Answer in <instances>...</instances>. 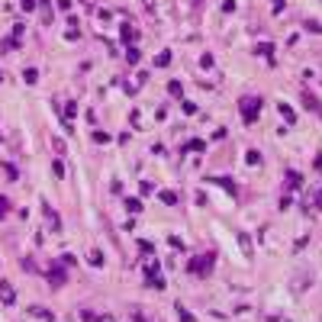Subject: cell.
Here are the masks:
<instances>
[{"instance_id":"obj_8","label":"cell","mask_w":322,"mask_h":322,"mask_svg":"<svg viewBox=\"0 0 322 322\" xmlns=\"http://www.w3.org/2000/svg\"><path fill=\"white\" fill-rule=\"evenodd\" d=\"M78 116V100H68L65 107V116H61V122H65V129H71V119Z\"/></svg>"},{"instance_id":"obj_6","label":"cell","mask_w":322,"mask_h":322,"mask_svg":"<svg viewBox=\"0 0 322 322\" xmlns=\"http://www.w3.org/2000/svg\"><path fill=\"white\" fill-rule=\"evenodd\" d=\"M300 184H303V174H300V171H287V190H284V194L300 190Z\"/></svg>"},{"instance_id":"obj_28","label":"cell","mask_w":322,"mask_h":322,"mask_svg":"<svg viewBox=\"0 0 322 322\" xmlns=\"http://www.w3.org/2000/svg\"><path fill=\"white\" fill-rule=\"evenodd\" d=\"M6 213H10V200H6V197H0V219H3Z\"/></svg>"},{"instance_id":"obj_32","label":"cell","mask_w":322,"mask_h":322,"mask_svg":"<svg viewBox=\"0 0 322 322\" xmlns=\"http://www.w3.org/2000/svg\"><path fill=\"white\" fill-rule=\"evenodd\" d=\"M222 10L225 13H235V0H222Z\"/></svg>"},{"instance_id":"obj_39","label":"cell","mask_w":322,"mask_h":322,"mask_svg":"<svg viewBox=\"0 0 322 322\" xmlns=\"http://www.w3.org/2000/svg\"><path fill=\"white\" fill-rule=\"evenodd\" d=\"M94 322H116V319H113V316H97Z\"/></svg>"},{"instance_id":"obj_34","label":"cell","mask_w":322,"mask_h":322,"mask_svg":"<svg viewBox=\"0 0 322 322\" xmlns=\"http://www.w3.org/2000/svg\"><path fill=\"white\" fill-rule=\"evenodd\" d=\"M290 203H293V197H290V194H284V197H280V210H287Z\"/></svg>"},{"instance_id":"obj_27","label":"cell","mask_w":322,"mask_h":322,"mask_svg":"<svg viewBox=\"0 0 322 322\" xmlns=\"http://www.w3.org/2000/svg\"><path fill=\"white\" fill-rule=\"evenodd\" d=\"M52 171L55 177H65V161H52Z\"/></svg>"},{"instance_id":"obj_4","label":"cell","mask_w":322,"mask_h":322,"mask_svg":"<svg viewBox=\"0 0 322 322\" xmlns=\"http://www.w3.org/2000/svg\"><path fill=\"white\" fill-rule=\"evenodd\" d=\"M45 274H49V280H52L55 287H61V284L68 280V274H65V268H61V264H52V268L45 271Z\"/></svg>"},{"instance_id":"obj_10","label":"cell","mask_w":322,"mask_h":322,"mask_svg":"<svg viewBox=\"0 0 322 322\" xmlns=\"http://www.w3.org/2000/svg\"><path fill=\"white\" fill-rule=\"evenodd\" d=\"M277 113L284 116V122H287V126H293V122H297V113H293V109L287 107V104H277Z\"/></svg>"},{"instance_id":"obj_19","label":"cell","mask_w":322,"mask_h":322,"mask_svg":"<svg viewBox=\"0 0 322 322\" xmlns=\"http://www.w3.org/2000/svg\"><path fill=\"white\" fill-rule=\"evenodd\" d=\"M174 310H177V316H181V322H197L194 316H190V310H187V306H181V303H177Z\"/></svg>"},{"instance_id":"obj_15","label":"cell","mask_w":322,"mask_h":322,"mask_svg":"<svg viewBox=\"0 0 322 322\" xmlns=\"http://www.w3.org/2000/svg\"><path fill=\"white\" fill-rule=\"evenodd\" d=\"M29 316H39V319H45V322H55V316L49 310H42V306H29Z\"/></svg>"},{"instance_id":"obj_7","label":"cell","mask_w":322,"mask_h":322,"mask_svg":"<svg viewBox=\"0 0 322 322\" xmlns=\"http://www.w3.org/2000/svg\"><path fill=\"white\" fill-rule=\"evenodd\" d=\"M0 300H3L6 306H13V303H16V293H13V287L6 284V280H0Z\"/></svg>"},{"instance_id":"obj_21","label":"cell","mask_w":322,"mask_h":322,"mask_svg":"<svg viewBox=\"0 0 322 322\" xmlns=\"http://www.w3.org/2000/svg\"><path fill=\"white\" fill-rule=\"evenodd\" d=\"M23 81H26V84H36V81H39V71H36V68H26V71H23Z\"/></svg>"},{"instance_id":"obj_23","label":"cell","mask_w":322,"mask_h":322,"mask_svg":"<svg viewBox=\"0 0 322 322\" xmlns=\"http://www.w3.org/2000/svg\"><path fill=\"white\" fill-rule=\"evenodd\" d=\"M139 251H142V255H145V258H152V255H155V245L142 238V242H139Z\"/></svg>"},{"instance_id":"obj_29","label":"cell","mask_w":322,"mask_h":322,"mask_svg":"<svg viewBox=\"0 0 322 322\" xmlns=\"http://www.w3.org/2000/svg\"><path fill=\"white\" fill-rule=\"evenodd\" d=\"M91 264H94V268H100V264H104V255H100V251H91Z\"/></svg>"},{"instance_id":"obj_20","label":"cell","mask_w":322,"mask_h":322,"mask_svg":"<svg viewBox=\"0 0 322 322\" xmlns=\"http://www.w3.org/2000/svg\"><path fill=\"white\" fill-rule=\"evenodd\" d=\"M168 94H171V97H184V87H181V81H171V84H168Z\"/></svg>"},{"instance_id":"obj_16","label":"cell","mask_w":322,"mask_h":322,"mask_svg":"<svg viewBox=\"0 0 322 322\" xmlns=\"http://www.w3.org/2000/svg\"><path fill=\"white\" fill-rule=\"evenodd\" d=\"M245 161H248L251 168H261V152H255V148H251V152L245 155Z\"/></svg>"},{"instance_id":"obj_13","label":"cell","mask_w":322,"mask_h":322,"mask_svg":"<svg viewBox=\"0 0 322 322\" xmlns=\"http://www.w3.org/2000/svg\"><path fill=\"white\" fill-rule=\"evenodd\" d=\"M135 36H139V32H135L129 23H122V42H126V45H135Z\"/></svg>"},{"instance_id":"obj_17","label":"cell","mask_w":322,"mask_h":322,"mask_svg":"<svg viewBox=\"0 0 322 322\" xmlns=\"http://www.w3.org/2000/svg\"><path fill=\"white\" fill-rule=\"evenodd\" d=\"M255 52H261V55H264V58H268V61H271V65H274V58H271V55H274V45H271V42H261V45H258V49H255Z\"/></svg>"},{"instance_id":"obj_3","label":"cell","mask_w":322,"mask_h":322,"mask_svg":"<svg viewBox=\"0 0 322 322\" xmlns=\"http://www.w3.org/2000/svg\"><path fill=\"white\" fill-rule=\"evenodd\" d=\"M145 280H148V284H155L158 290L164 287V277L158 274V261H145Z\"/></svg>"},{"instance_id":"obj_9","label":"cell","mask_w":322,"mask_h":322,"mask_svg":"<svg viewBox=\"0 0 322 322\" xmlns=\"http://www.w3.org/2000/svg\"><path fill=\"white\" fill-rule=\"evenodd\" d=\"M303 107L313 109V113H322V107H319V100H316V94H313V91H303Z\"/></svg>"},{"instance_id":"obj_11","label":"cell","mask_w":322,"mask_h":322,"mask_svg":"<svg viewBox=\"0 0 322 322\" xmlns=\"http://www.w3.org/2000/svg\"><path fill=\"white\" fill-rule=\"evenodd\" d=\"M42 210H45V216H49V225H52L55 232H58V229H61V219H58V213H55L49 203H42Z\"/></svg>"},{"instance_id":"obj_5","label":"cell","mask_w":322,"mask_h":322,"mask_svg":"<svg viewBox=\"0 0 322 322\" xmlns=\"http://www.w3.org/2000/svg\"><path fill=\"white\" fill-rule=\"evenodd\" d=\"M207 184H216V187L229 190V197H235V181H229V177H207Z\"/></svg>"},{"instance_id":"obj_36","label":"cell","mask_w":322,"mask_h":322,"mask_svg":"<svg viewBox=\"0 0 322 322\" xmlns=\"http://www.w3.org/2000/svg\"><path fill=\"white\" fill-rule=\"evenodd\" d=\"M32 6H36V0H23V10H26V13H29Z\"/></svg>"},{"instance_id":"obj_30","label":"cell","mask_w":322,"mask_h":322,"mask_svg":"<svg viewBox=\"0 0 322 322\" xmlns=\"http://www.w3.org/2000/svg\"><path fill=\"white\" fill-rule=\"evenodd\" d=\"M306 29H310V32H322V23H316V19H306Z\"/></svg>"},{"instance_id":"obj_1","label":"cell","mask_w":322,"mask_h":322,"mask_svg":"<svg viewBox=\"0 0 322 322\" xmlns=\"http://www.w3.org/2000/svg\"><path fill=\"white\" fill-rule=\"evenodd\" d=\"M213 264H216V255L213 251H210V255L203 251V255H194L187 261V271L194 274V277H210V274H213Z\"/></svg>"},{"instance_id":"obj_33","label":"cell","mask_w":322,"mask_h":322,"mask_svg":"<svg viewBox=\"0 0 322 322\" xmlns=\"http://www.w3.org/2000/svg\"><path fill=\"white\" fill-rule=\"evenodd\" d=\"M200 65H203V68H213V55L207 52V55H203V58H200Z\"/></svg>"},{"instance_id":"obj_12","label":"cell","mask_w":322,"mask_h":322,"mask_svg":"<svg viewBox=\"0 0 322 322\" xmlns=\"http://www.w3.org/2000/svg\"><path fill=\"white\" fill-rule=\"evenodd\" d=\"M168 65H171V49H161L155 55V68H168Z\"/></svg>"},{"instance_id":"obj_37","label":"cell","mask_w":322,"mask_h":322,"mask_svg":"<svg viewBox=\"0 0 322 322\" xmlns=\"http://www.w3.org/2000/svg\"><path fill=\"white\" fill-rule=\"evenodd\" d=\"M132 322H148V319L142 316V313H132Z\"/></svg>"},{"instance_id":"obj_31","label":"cell","mask_w":322,"mask_h":322,"mask_svg":"<svg viewBox=\"0 0 322 322\" xmlns=\"http://www.w3.org/2000/svg\"><path fill=\"white\" fill-rule=\"evenodd\" d=\"M94 142H100V145H107V142H109V135H107V132H94Z\"/></svg>"},{"instance_id":"obj_35","label":"cell","mask_w":322,"mask_h":322,"mask_svg":"<svg viewBox=\"0 0 322 322\" xmlns=\"http://www.w3.org/2000/svg\"><path fill=\"white\" fill-rule=\"evenodd\" d=\"M313 171H319V174H322V155H316V161H313Z\"/></svg>"},{"instance_id":"obj_24","label":"cell","mask_w":322,"mask_h":322,"mask_svg":"<svg viewBox=\"0 0 322 322\" xmlns=\"http://www.w3.org/2000/svg\"><path fill=\"white\" fill-rule=\"evenodd\" d=\"M126 61H129V65L139 61V49H135V45H126Z\"/></svg>"},{"instance_id":"obj_38","label":"cell","mask_w":322,"mask_h":322,"mask_svg":"<svg viewBox=\"0 0 322 322\" xmlns=\"http://www.w3.org/2000/svg\"><path fill=\"white\" fill-rule=\"evenodd\" d=\"M284 10V0H274V13H280Z\"/></svg>"},{"instance_id":"obj_2","label":"cell","mask_w":322,"mask_h":322,"mask_svg":"<svg viewBox=\"0 0 322 322\" xmlns=\"http://www.w3.org/2000/svg\"><path fill=\"white\" fill-rule=\"evenodd\" d=\"M238 113H242V122H255L258 119V113H261V97L258 94H245L242 100H238Z\"/></svg>"},{"instance_id":"obj_18","label":"cell","mask_w":322,"mask_h":322,"mask_svg":"<svg viewBox=\"0 0 322 322\" xmlns=\"http://www.w3.org/2000/svg\"><path fill=\"white\" fill-rule=\"evenodd\" d=\"M161 203H168V207H174V203H177V194H174V190H161Z\"/></svg>"},{"instance_id":"obj_22","label":"cell","mask_w":322,"mask_h":322,"mask_svg":"<svg viewBox=\"0 0 322 322\" xmlns=\"http://www.w3.org/2000/svg\"><path fill=\"white\" fill-rule=\"evenodd\" d=\"M238 245H242V251H245V255H251V238L245 235V232H238Z\"/></svg>"},{"instance_id":"obj_14","label":"cell","mask_w":322,"mask_h":322,"mask_svg":"<svg viewBox=\"0 0 322 322\" xmlns=\"http://www.w3.org/2000/svg\"><path fill=\"white\" fill-rule=\"evenodd\" d=\"M203 148H207V142H203V139H194V142H187V145L181 148V155H187V152H203Z\"/></svg>"},{"instance_id":"obj_26","label":"cell","mask_w":322,"mask_h":322,"mask_svg":"<svg viewBox=\"0 0 322 322\" xmlns=\"http://www.w3.org/2000/svg\"><path fill=\"white\" fill-rule=\"evenodd\" d=\"M313 207H316V210H322V187H316V190H313Z\"/></svg>"},{"instance_id":"obj_25","label":"cell","mask_w":322,"mask_h":322,"mask_svg":"<svg viewBox=\"0 0 322 322\" xmlns=\"http://www.w3.org/2000/svg\"><path fill=\"white\" fill-rule=\"evenodd\" d=\"M126 210H129V213H139V210H142V200H135V197H132V200H126Z\"/></svg>"}]
</instances>
